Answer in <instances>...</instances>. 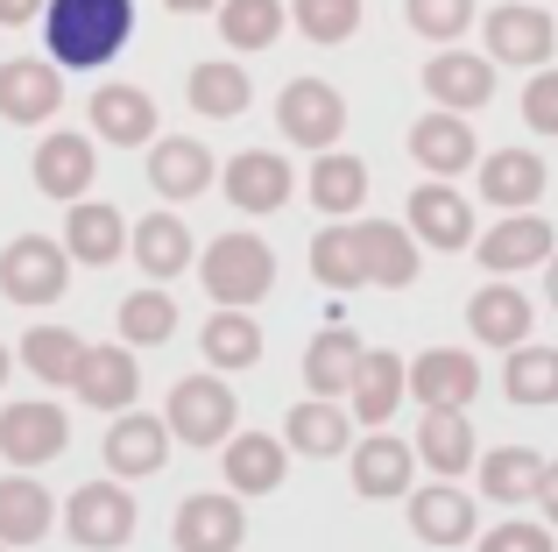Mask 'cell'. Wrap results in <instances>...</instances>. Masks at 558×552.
<instances>
[{"instance_id":"cell-31","label":"cell","mask_w":558,"mask_h":552,"mask_svg":"<svg viewBox=\"0 0 558 552\" xmlns=\"http://www.w3.org/2000/svg\"><path fill=\"white\" fill-rule=\"evenodd\" d=\"M347 411L332 397H304L298 411H290V425H283V440H290V454H304V460H332V454H347Z\"/></svg>"},{"instance_id":"cell-23","label":"cell","mask_w":558,"mask_h":552,"mask_svg":"<svg viewBox=\"0 0 558 552\" xmlns=\"http://www.w3.org/2000/svg\"><path fill=\"white\" fill-rule=\"evenodd\" d=\"M184 99H191V113H205V121H241L247 99H255V85H247V71L233 64V57H213V64H198L184 79Z\"/></svg>"},{"instance_id":"cell-13","label":"cell","mask_w":558,"mask_h":552,"mask_svg":"<svg viewBox=\"0 0 558 552\" xmlns=\"http://www.w3.org/2000/svg\"><path fill=\"white\" fill-rule=\"evenodd\" d=\"M474 389H481V369L460 347H432V355L410 361V397H424V411H460Z\"/></svg>"},{"instance_id":"cell-25","label":"cell","mask_w":558,"mask_h":552,"mask_svg":"<svg viewBox=\"0 0 558 552\" xmlns=\"http://www.w3.org/2000/svg\"><path fill=\"white\" fill-rule=\"evenodd\" d=\"M537 192H545V164H537L531 149H495L488 164H481V199L502 213H531Z\"/></svg>"},{"instance_id":"cell-53","label":"cell","mask_w":558,"mask_h":552,"mask_svg":"<svg viewBox=\"0 0 558 552\" xmlns=\"http://www.w3.org/2000/svg\"><path fill=\"white\" fill-rule=\"evenodd\" d=\"M0 552H8V545H0Z\"/></svg>"},{"instance_id":"cell-35","label":"cell","mask_w":558,"mask_h":552,"mask_svg":"<svg viewBox=\"0 0 558 552\" xmlns=\"http://www.w3.org/2000/svg\"><path fill=\"white\" fill-rule=\"evenodd\" d=\"M545 454H531V446H495V454H481V489H488L495 503H531L537 489H545Z\"/></svg>"},{"instance_id":"cell-44","label":"cell","mask_w":558,"mask_h":552,"mask_svg":"<svg viewBox=\"0 0 558 552\" xmlns=\"http://www.w3.org/2000/svg\"><path fill=\"white\" fill-rule=\"evenodd\" d=\"M290 14H298V28L312 43H347L361 28V0H298Z\"/></svg>"},{"instance_id":"cell-40","label":"cell","mask_w":558,"mask_h":552,"mask_svg":"<svg viewBox=\"0 0 558 552\" xmlns=\"http://www.w3.org/2000/svg\"><path fill=\"white\" fill-rule=\"evenodd\" d=\"M219 36L227 50H269L283 36V0H219Z\"/></svg>"},{"instance_id":"cell-2","label":"cell","mask_w":558,"mask_h":552,"mask_svg":"<svg viewBox=\"0 0 558 552\" xmlns=\"http://www.w3.org/2000/svg\"><path fill=\"white\" fill-rule=\"evenodd\" d=\"M198 284L213 290V304H233V312H247L255 298H269L276 284V255L262 235H219L213 249L198 255Z\"/></svg>"},{"instance_id":"cell-45","label":"cell","mask_w":558,"mask_h":552,"mask_svg":"<svg viewBox=\"0 0 558 552\" xmlns=\"http://www.w3.org/2000/svg\"><path fill=\"white\" fill-rule=\"evenodd\" d=\"M466 22H474V0H410V28L432 43H452Z\"/></svg>"},{"instance_id":"cell-9","label":"cell","mask_w":558,"mask_h":552,"mask_svg":"<svg viewBox=\"0 0 558 552\" xmlns=\"http://www.w3.org/2000/svg\"><path fill=\"white\" fill-rule=\"evenodd\" d=\"M170 440H178V432H170V418H149V411H121L107 425V468H113V482H128V475H156L170 460Z\"/></svg>"},{"instance_id":"cell-46","label":"cell","mask_w":558,"mask_h":552,"mask_svg":"<svg viewBox=\"0 0 558 552\" xmlns=\"http://www.w3.org/2000/svg\"><path fill=\"white\" fill-rule=\"evenodd\" d=\"M523 121H531L537 135H558V71H537V79L523 85Z\"/></svg>"},{"instance_id":"cell-39","label":"cell","mask_w":558,"mask_h":552,"mask_svg":"<svg viewBox=\"0 0 558 552\" xmlns=\"http://www.w3.org/2000/svg\"><path fill=\"white\" fill-rule=\"evenodd\" d=\"M361 199H368V164H361V156L326 149V156L312 164V206H318V213H354Z\"/></svg>"},{"instance_id":"cell-30","label":"cell","mask_w":558,"mask_h":552,"mask_svg":"<svg viewBox=\"0 0 558 552\" xmlns=\"http://www.w3.org/2000/svg\"><path fill=\"white\" fill-rule=\"evenodd\" d=\"M361 355H368V347H361L347 326H326V333H318L312 355H304V383H312V397H347V389H354V375H361Z\"/></svg>"},{"instance_id":"cell-29","label":"cell","mask_w":558,"mask_h":552,"mask_svg":"<svg viewBox=\"0 0 558 552\" xmlns=\"http://www.w3.org/2000/svg\"><path fill=\"white\" fill-rule=\"evenodd\" d=\"M50 525H57L50 489L28 482V475H8V482H0V545H36Z\"/></svg>"},{"instance_id":"cell-20","label":"cell","mask_w":558,"mask_h":552,"mask_svg":"<svg viewBox=\"0 0 558 552\" xmlns=\"http://www.w3.org/2000/svg\"><path fill=\"white\" fill-rule=\"evenodd\" d=\"M410 156H417V170H432V178H452V170L474 164V128H466V113H424L417 128H410Z\"/></svg>"},{"instance_id":"cell-3","label":"cell","mask_w":558,"mask_h":552,"mask_svg":"<svg viewBox=\"0 0 558 552\" xmlns=\"http://www.w3.org/2000/svg\"><path fill=\"white\" fill-rule=\"evenodd\" d=\"M71 284V249L50 235H22L0 249V290H8L14 304H57Z\"/></svg>"},{"instance_id":"cell-24","label":"cell","mask_w":558,"mask_h":552,"mask_svg":"<svg viewBox=\"0 0 558 552\" xmlns=\"http://www.w3.org/2000/svg\"><path fill=\"white\" fill-rule=\"evenodd\" d=\"M466 326H474V340H488V347H523L531 340V298H523L517 284H488V290H474V304H466Z\"/></svg>"},{"instance_id":"cell-49","label":"cell","mask_w":558,"mask_h":552,"mask_svg":"<svg viewBox=\"0 0 558 552\" xmlns=\"http://www.w3.org/2000/svg\"><path fill=\"white\" fill-rule=\"evenodd\" d=\"M537 511H545L551 525H558V460H551V468H545V489H537Z\"/></svg>"},{"instance_id":"cell-7","label":"cell","mask_w":558,"mask_h":552,"mask_svg":"<svg viewBox=\"0 0 558 552\" xmlns=\"http://www.w3.org/2000/svg\"><path fill=\"white\" fill-rule=\"evenodd\" d=\"M64 440H71V418L57 411V404H43V397H22V404L0 411V454H8L14 468H43V460H57Z\"/></svg>"},{"instance_id":"cell-27","label":"cell","mask_w":558,"mask_h":552,"mask_svg":"<svg viewBox=\"0 0 558 552\" xmlns=\"http://www.w3.org/2000/svg\"><path fill=\"white\" fill-rule=\"evenodd\" d=\"M481 263H488L495 276L531 269V263H551V227L537 220V213H509L502 227H488V235H481Z\"/></svg>"},{"instance_id":"cell-14","label":"cell","mask_w":558,"mask_h":552,"mask_svg":"<svg viewBox=\"0 0 558 552\" xmlns=\"http://www.w3.org/2000/svg\"><path fill=\"white\" fill-rule=\"evenodd\" d=\"M424 93H432L446 113L488 107V93H495V57H466V50L432 57V64H424Z\"/></svg>"},{"instance_id":"cell-5","label":"cell","mask_w":558,"mask_h":552,"mask_svg":"<svg viewBox=\"0 0 558 552\" xmlns=\"http://www.w3.org/2000/svg\"><path fill=\"white\" fill-rule=\"evenodd\" d=\"M163 418L184 446H227L233 440V389L219 383V375H184V383L170 389Z\"/></svg>"},{"instance_id":"cell-37","label":"cell","mask_w":558,"mask_h":552,"mask_svg":"<svg viewBox=\"0 0 558 552\" xmlns=\"http://www.w3.org/2000/svg\"><path fill=\"white\" fill-rule=\"evenodd\" d=\"M417 460H432L438 475H466L474 468V425H466V411H424Z\"/></svg>"},{"instance_id":"cell-17","label":"cell","mask_w":558,"mask_h":552,"mask_svg":"<svg viewBox=\"0 0 558 552\" xmlns=\"http://www.w3.org/2000/svg\"><path fill=\"white\" fill-rule=\"evenodd\" d=\"M71 389H78V404H93V411H128V404H135V389H142L135 355H128V347H85Z\"/></svg>"},{"instance_id":"cell-51","label":"cell","mask_w":558,"mask_h":552,"mask_svg":"<svg viewBox=\"0 0 558 552\" xmlns=\"http://www.w3.org/2000/svg\"><path fill=\"white\" fill-rule=\"evenodd\" d=\"M545 290H551V304H558V255L545 263Z\"/></svg>"},{"instance_id":"cell-18","label":"cell","mask_w":558,"mask_h":552,"mask_svg":"<svg viewBox=\"0 0 558 552\" xmlns=\"http://www.w3.org/2000/svg\"><path fill=\"white\" fill-rule=\"evenodd\" d=\"M410 227H417V241H432V249H466V241H474V206H466L446 178H432V184L410 192Z\"/></svg>"},{"instance_id":"cell-34","label":"cell","mask_w":558,"mask_h":552,"mask_svg":"<svg viewBox=\"0 0 558 552\" xmlns=\"http://www.w3.org/2000/svg\"><path fill=\"white\" fill-rule=\"evenodd\" d=\"M410 468H417V446L375 432V440H361V454H354V489H361V496H403Z\"/></svg>"},{"instance_id":"cell-36","label":"cell","mask_w":558,"mask_h":552,"mask_svg":"<svg viewBox=\"0 0 558 552\" xmlns=\"http://www.w3.org/2000/svg\"><path fill=\"white\" fill-rule=\"evenodd\" d=\"M198 347H205L213 369H255V361H262V326L247 312H233V304H219V312L205 319Z\"/></svg>"},{"instance_id":"cell-11","label":"cell","mask_w":558,"mask_h":552,"mask_svg":"<svg viewBox=\"0 0 558 552\" xmlns=\"http://www.w3.org/2000/svg\"><path fill=\"white\" fill-rule=\"evenodd\" d=\"M170 539H178V552H241L247 517H241L233 496H184Z\"/></svg>"},{"instance_id":"cell-16","label":"cell","mask_w":558,"mask_h":552,"mask_svg":"<svg viewBox=\"0 0 558 552\" xmlns=\"http://www.w3.org/2000/svg\"><path fill=\"white\" fill-rule=\"evenodd\" d=\"M219 184H227V199L241 213H276L290 199V164L276 149H241L227 170H219Z\"/></svg>"},{"instance_id":"cell-42","label":"cell","mask_w":558,"mask_h":552,"mask_svg":"<svg viewBox=\"0 0 558 552\" xmlns=\"http://www.w3.org/2000/svg\"><path fill=\"white\" fill-rule=\"evenodd\" d=\"M502 383H509V397H517V404H558V347H537V340L509 347Z\"/></svg>"},{"instance_id":"cell-19","label":"cell","mask_w":558,"mask_h":552,"mask_svg":"<svg viewBox=\"0 0 558 552\" xmlns=\"http://www.w3.org/2000/svg\"><path fill=\"white\" fill-rule=\"evenodd\" d=\"M488 57H495V64H545V57H551V14L523 8V0L495 8L488 14Z\"/></svg>"},{"instance_id":"cell-26","label":"cell","mask_w":558,"mask_h":552,"mask_svg":"<svg viewBox=\"0 0 558 552\" xmlns=\"http://www.w3.org/2000/svg\"><path fill=\"white\" fill-rule=\"evenodd\" d=\"M64 249H71V263L99 269V263H113V255L128 249V220L113 206H99V199H78L71 220H64Z\"/></svg>"},{"instance_id":"cell-6","label":"cell","mask_w":558,"mask_h":552,"mask_svg":"<svg viewBox=\"0 0 558 552\" xmlns=\"http://www.w3.org/2000/svg\"><path fill=\"white\" fill-rule=\"evenodd\" d=\"M276 121H283V135L298 142V149L326 156L332 142L347 135V99L332 93L326 79H298V85H283V99H276Z\"/></svg>"},{"instance_id":"cell-8","label":"cell","mask_w":558,"mask_h":552,"mask_svg":"<svg viewBox=\"0 0 558 552\" xmlns=\"http://www.w3.org/2000/svg\"><path fill=\"white\" fill-rule=\"evenodd\" d=\"M57 107H64V79H57L50 57H8L0 64V113L14 128H43Z\"/></svg>"},{"instance_id":"cell-32","label":"cell","mask_w":558,"mask_h":552,"mask_svg":"<svg viewBox=\"0 0 558 552\" xmlns=\"http://www.w3.org/2000/svg\"><path fill=\"white\" fill-rule=\"evenodd\" d=\"M361 255H368V284H381V290L417 284V241H410V227L361 220Z\"/></svg>"},{"instance_id":"cell-15","label":"cell","mask_w":558,"mask_h":552,"mask_svg":"<svg viewBox=\"0 0 558 552\" xmlns=\"http://www.w3.org/2000/svg\"><path fill=\"white\" fill-rule=\"evenodd\" d=\"M93 135L113 142V149H135V142H156V99L142 85H99L93 93Z\"/></svg>"},{"instance_id":"cell-12","label":"cell","mask_w":558,"mask_h":552,"mask_svg":"<svg viewBox=\"0 0 558 552\" xmlns=\"http://www.w3.org/2000/svg\"><path fill=\"white\" fill-rule=\"evenodd\" d=\"M219 460H227V489H233V496H269V489H283V475H290V440L233 432Z\"/></svg>"},{"instance_id":"cell-22","label":"cell","mask_w":558,"mask_h":552,"mask_svg":"<svg viewBox=\"0 0 558 552\" xmlns=\"http://www.w3.org/2000/svg\"><path fill=\"white\" fill-rule=\"evenodd\" d=\"M347 397H354V418H361V425H389V411L410 397V369L389 355V347H368V355H361V375H354V389H347Z\"/></svg>"},{"instance_id":"cell-33","label":"cell","mask_w":558,"mask_h":552,"mask_svg":"<svg viewBox=\"0 0 558 552\" xmlns=\"http://www.w3.org/2000/svg\"><path fill=\"white\" fill-rule=\"evenodd\" d=\"M135 263L156 276V284H170V276L191 269V227L178 213H149V220H135Z\"/></svg>"},{"instance_id":"cell-38","label":"cell","mask_w":558,"mask_h":552,"mask_svg":"<svg viewBox=\"0 0 558 552\" xmlns=\"http://www.w3.org/2000/svg\"><path fill=\"white\" fill-rule=\"evenodd\" d=\"M312 276L332 290L368 284V255H361V227H318L312 235Z\"/></svg>"},{"instance_id":"cell-28","label":"cell","mask_w":558,"mask_h":552,"mask_svg":"<svg viewBox=\"0 0 558 552\" xmlns=\"http://www.w3.org/2000/svg\"><path fill=\"white\" fill-rule=\"evenodd\" d=\"M410 531H417L424 545H466L474 539V503L460 496V489H417L410 496Z\"/></svg>"},{"instance_id":"cell-50","label":"cell","mask_w":558,"mask_h":552,"mask_svg":"<svg viewBox=\"0 0 558 552\" xmlns=\"http://www.w3.org/2000/svg\"><path fill=\"white\" fill-rule=\"evenodd\" d=\"M170 14H205V8H219V0H163Z\"/></svg>"},{"instance_id":"cell-47","label":"cell","mask_w":558,"mask_h":552,"mask_svg":"<svg viewBox=\"0 0 558 552\" xmlns=\"http://www.w3.org/2000/svg\"><path fill=\"white\" fill-rule=\"evenodd\" d=\"M481 552H551V531L545 525H495Z\"/></svg>"},{"instance_id":"cell-41","label":"cell","mask_w":558,"mask_h":552,"mask_svg":"<svg viewBox=\"0 0 558 552\" xmlns=\"http://www.w3.org/2000/svg\"><path fill=\"white\" fill-rule=\"evenodd\" d=\"M78 361H85V347H78V333H71V326L22 333V369L36 375V383H71V375H78Z\"/></svg>"},{"instance_id":"cell-1","label":"cell","mask_w":558,"mask_h":552,"mask_svg":"<svg viewBox=\"0 0 558 552\" xmlns=\"http://www.w3.org/2000/svg\"><path fill=\"white\" fill-rule=\"evenodd\" d=\"M128 28H135V0H50V14H43L50 57L71 71H93L107 57H121Z\"/></svg>"},{"instance_id":"cell-43","label":"cell","mask_w":558,"mask_h":552,"mask_svg":"<svg viewBox=\"0 0 558 552\" xmlns=\"http://www.w3.org/2000/svg\"><path fill=\"white\" fill-rule=\"evenodd\" d=\"M121 340H135V347H163L170 333H178V304H170V290H128L121 298Z\"/></svg>"},{"instance_id":"cell-21","label":"cell","mask_w":558,"mask_h":552,"mask_svg":"<svg viewBox=\"0 0 558 552\" xmlns=\"http://www.w3.org/2000/svg\"><path fill=\"white\" fill-rule=\"evenodd\" d=\"M149 184L163 199H198L205 184H213V149L191 135H163L149 142Z\"/></svg>"},{"instance_id":"cell-48","label":"cell","mask_w":558,"mask_h":552,"mask_svg":"<svg viewBox=\"0 0 558 552\" xmlns=\"http://www.w3.org/2000/svg\"><path fill=\"white\" fill-rule=\"evenodd\" d=\"M36 14H50V0H0V22H8V28L36 22Z\"/></svg>"},{"instance_id":"cell-10","label":"cell","mask_w":558,"mask_h":552,"mask_svg":"<svg viewBox=\"0 0 558 552\" xmlns=\"http://www.w3.org/2000/svg\"><path fill=\"white\" fill-rule=\"evenodd\" d=\"M36 192L43 199H64V206H78L85 192H93V178H99V156H93V135H43V149H36Z\"/></svg>"},{"instance_id":"cell-4","label":"cell","mask_w":558,"mask_h":552,"mask_svg":"<svg viewBox=\"0 0 558 552\" xmlns=\"http://www.w3.org/2000/svg\"><path fill=\"white\" fill-rule=\"evenodd\" d=\"M135 496H128L121 482H85L78 496L64 503V531H71V545H85V552H113V545H128L135 539Z\"/></svg>"},{"instance_id":"cell-52","label":"cell","mask_w":558,"mask_h":552,"mask_svg":"<svg viewBox=\"0 0 558 552\" xmlns=\"http://www.w3.org/2000/svg\"><path fill=\"white\" fill-rule=\"evenodd\" d=\"M0 383H8V347H0Z\"/></svg>"}]
</instances>
